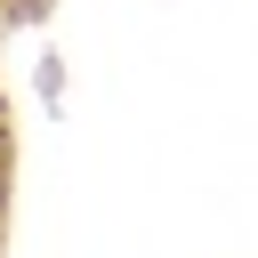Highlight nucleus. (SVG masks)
I'll use <instances>...</instances> for the list:
<instances>
[]
</instances>
